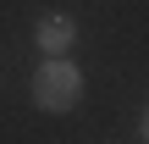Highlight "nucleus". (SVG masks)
I'll list each match as a JSON object with an SVG mask.
<instances>
[{"label":"nucleus","instance_id":"2","mask_svg":"<svg viewBox=\"0 0 149 144\" xmlns=\"http://www.w3.org/2000/svg\"><path fill=\"white\" fill-rule=\"evenodd\" d=\"M72 39H77V22H72V17H44V22H39V50H44V55H66Z\"/></svg>","mask_w":149,"mask_h":144},{"label":"nucleus","instance_id":"3","mask_svg":"<svg viewBox=\"0 0 149 144\" xmlns=\"http://www.w3.org/2000/svg\"><path fill=\"white\" fill-rule=\"evenodd\" d=\"M144 139H149V111H144Z\"/></svg>","mask_w":149,"mask_h":144},{"label":"nucleus","instance_id":"1","mask_svg":"<svg viewBox=\"0 0 149 144\" xmlns=\"http://www.w3.org/2000/svg\"><path fill=\"white\" fill-rule=\"evenodd\" d=\"M33 100H39V111H72V105L83 100V72H77L72 61L50 55V61L39 67V78H33Z\"/></svg>","mask_w":149,"mask_h":144}]
</instances>
